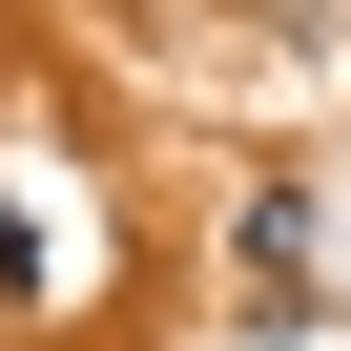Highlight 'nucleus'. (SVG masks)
I'll use <instances>...</instances> for the list:
<instances>
[{
    "mask_svg": "<svg viewBox=\"0 0 351 351\" xmlns=\"http://www.w3.org/2000/svg\"><path fill=\"white\" fill-rule=\"evenodd\" d=\"M104 248H83V186H62V165H21V145H0V310H62Z\"/></svg>",
    "mask_w": 351,
    "mask_h": 351,
    "instance_id": "obj_1",
    "label": "nucleus"
},
{
    "mask_svg": "<svg viewBox=\"0 0 351 351\" xmlns=\"http://www.w3.org/2000/svg\"><path fill=\"white\" fill-rule=\"evenodd\" d=\"M248 330H310V186H248Z\"/></svg>",
    "mask_w": 351,
    "mask_h": 351,
    "instance_id": "obj_2",
    "label": "nucleus"
}]
</instances>
